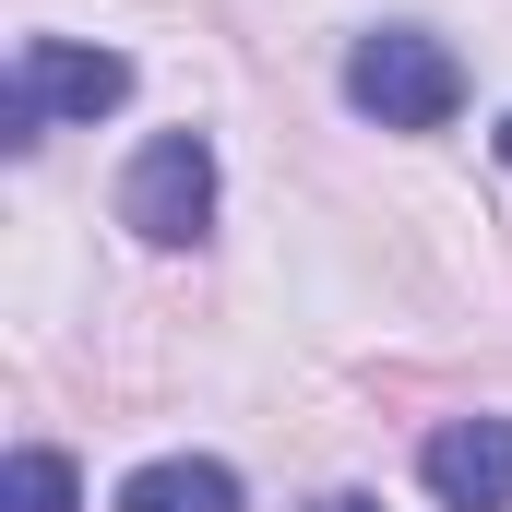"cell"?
I'll list each match as a JSON object with an SVG mask.
<instances>
[{
    "label": "cell",
    "instance_id": "277c9868",
    "mask_svg": "<svg viewBox=\"0 0 512 512\" xmlns=\"http://www.w3.org/2000/svg\"><path fill=\"white\" fill-rule=\"evenodd\" d=\"M417 477H429L441 512H512V417H453V429H429Z\"/></svg>",
    "mask_w": 512,
    "mask_h": 512
},
{
    "label": "cell",
    "instance_id": "ba28073f",
    "mask_svg": "<svg viewBox=\"0 0 512 512\" xmlns=\"http://www.w3.org/2000/svg\"><path fill=\"white\" fill-rule=\"evenodd\" d=\"M501 167H512V120H501Z\"/></svg>",
    "mask_w": 512,
    "mask_h": 512
},
{
    "label": "cell",
    "instance_id": "7a4b0ae2",
    "mask_svg": "<svg viewBox=\"0 0 512 512\" xmlns=\"http://www.w3.org/2000/svg\"><path fill=\"white\" fill-rule=\"evenodd\" d=\"M120 96H131V60H120V48L24 36V60H12V108H0V143H36L48 120H108Z\"/></svg>",
    "mask_w": 512,
    "mask_h": 512
},
{
    "label": "cell",
    "instance_id": "3957f363",
    "mask_svg": "<svg viewBox=\"0 0 512 512\" xmlns=\"http://www.w3.org/2000/svg\"><path fill=\"white\" fill-rule=\"evenodd\" d=\"M120 227L143 239V251H191V239L215 227V143H203V131H155V143L131 155Z\"/></svg>",
    "mask_w": 512,
    "mask_h": 512
},
{
    "label": "cell",
    "instance_id": "5b68a950",
    "mask_svg": "<svg viewBox=\"0 0 512 512\" xmlns=\"http://www.w3.org/2000/svg\"><path fill=\"white\" fill-rule=\"evenodd\" d=\"M120 512H239V477L215 453H167V465H131Z\"/></svg>",
    "mask_w": 512,
    "mask_h": 512
},
{
    "label": "cell",
    "instance_id": "8992f818",
    "mask_svg": "<svg viewBox=\"0 0 512 512\" xmlns=\"http://www.w3.org/2000/svg\"><path fill=\"white\" fill-rule=\"evenodd\" d=\"M84 489H72V465L60 453H12L0 465V512H72Z\"/></svg>",
    "mask_w": 512,
    "mask_h": 512
},
{
    "label": "cell",
    "instance_id": "6da1fadb",
    "mask_svg": "<svg viewBox=\"0 0 512 512\" xmlns=\"http://www.w3.org/2000/svg\"><path fill=\"white\" fill-rule=\"evenodd\" d=\"M346 96H358L382 131H441L453 108H465V72H453V48H441V36L382 24V36H358V48H346Z\"/></svg>",
    "mask_w": 512,
    "mask_h": 512
},
{
    "label": "cell",
    "instance_id": "52a82bcc",
    "mask_svg": "<svg viewBox=\"0 0 512 512\" xmlns=\"http://www.w3.org/2000/svg\"><path fill=\"white\" fill-rule=\"evenodd\" d=\"M322 512H370V501H322Z\"/></svg>",
    "mask_w": 512,
    "mask_h": 512
}]
</instances>
